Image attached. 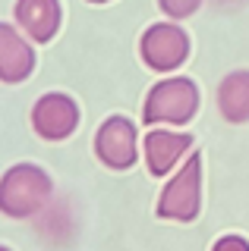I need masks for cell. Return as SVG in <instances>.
I'll use <instances>...</instances> for the list:
<instances>
[{
    "instance_id": "obj_1",
    "label": "cell",
    "mask_w": 249,
    "mask_h": 251,
    "mask_svg": "<svg viewBox=\"0 0 249 251\" xmlns=\"http://www.w3.org/2000/svg\"><path fill=\"white\" fill-rule=\"evenodd\" d=\"M48 198L51 179L32 163H19V167L6 170V176L0 179V210L6 217H32L44 207Z\"/></svg>"
},
{
    "instance_id": "obj_2",
    "label": "cell",
    "mask_w": 249,
    "mask_h": 251,
    "mask_svg": "<svg viewBox=\"0 0 249 251\" xmlns=\"http://www.w3.org/2000/svg\"><path fill=\"white\" fill-rule=\"evenodd\" d=\"M199 107V91L189 78H167V82L155 85L149 100H145V116L142 120L155 123H167V126H183L192 120Z\"/></svg>"
},
{
    "instance_id": "obj_3",
    "label": "cell",
    "mask_w": 249,
    "mask_h": 251,
    "mask_svg": "<svg viewBox=\"0 0 249 251\" xmlns=\"http://www.w3.org/2000/svg\"><path fill=\"white\" fill-rule=\"evenodd\" d=\"M199 182H202V157L192 154L183 163V170L167 182L158 201V217L164 220H192L199 214Z\"/></svg>"
},
{
    "instance_id": "obj_4",
    "label": "cell",
    "mask_w": 249,
    "mask_h": 251,
    "mask_svg": "<svg viewBox=\"0 0 249 251\" xmlns=\"http://www.w3.org/2000/svg\"><path fill=\"white\" fill-rule=\"evenodd\" d=\"M186 53H189V38L177 25H152L142 38V60L158 73H170V69L183 66Z\"/></svg>"
},
{
    "instance_id": "obj_5",
    "label": "cell",
    "mask_w": 249,
    "mask_h": 251,
    "mask_svg": "<svg viewBox=\"0 0 249 251\" xmlns=\"http://www.w3.org/2000/svg\"><path fill=\"white\" fill-rule=\"evenodd\" d=\"M95 151L98 157L114 170H126L136 163V126L126 120V116H111L104 126L98 129L95 138Z\"/></svg>"
},
{
    "instance_id": "obj_6",
    "label": "cell",
    "mask_w": 249,
    "mask_h": 251,
    "mask_svg": "<svg viewBox=\"0 0 249 251\" xmlns=\"http://www.w3.org/2000/svg\"><path fill=\"white\" fill-rule=\"evenodd\" d=\"M32 126L41 138L60 141L73 135V129L79 126V110L66 94H44L32 110Z\"/></svg>"
},
{
    "instance_id": "obj_7",
    "label": "cell",
    "mask_w": 249,
    "mask_h": 251,
    "mask_svg": "<svg viewBox=\"0 0 249 251\" xmlns=\"http://www.w3.org/2000/svg\"><path fill=\"white\" fill-rule=\"evenodd\" d=\"M35 66V53L13 25L0 22V82H22Z\"/></svg>"
},
{
    "instance_id": "obj_8",
    "label": "cell",
    "mask_w": 249,
    "mask_h": 251,
    "mask_svg": "<svg viewBox=\"0 0 249 251\" xmlns=\"http://www.w3.org/2000/svg\"><path fill=\"white\" fill-rule=\"evenodd\" d=\"M192 148L189 135H177V132H149L145 135V160H149L152 176H167L174 163Z\"/></svg>"
},
{
    "instance_id": "obj_9",
    "label": "cell",
    "mask_w": 249,
    "mask_h": 251,
    "mask_svg": "<svg viewBox=\"0 0 249 251\" xmlns=\"http://www.w3.org/2000/svg\"><path fill=\"white\" fill-rule=\"evenodd\" d=\"M16 19L32 41H51L60 25V3L57 0H19Z\"/></svg>"
},
{
    "instance_id": "obj_10",
    "label": "cell",
    "mask_w": 249,
    "mask_h": 251,
    "mask_svg": "<svg viewBox=\"0 0 249 251\" xmlns=\"http://www.w3.org/2000/svg\"><path fill=\"white\" fill-rule=\"evenodd\" d=\"M218 107L230 123L249 120V73H230L224 78L218 88Z\"/></svg>"
},
{
    "instance_id": "obj_11",
    "label": "cell",
    "mask_w": 249,
    "mask_h": 251,
    "mask_svg": "<svg viewBox=\"0 0 249 251\" xmlns=\"http://www.w3.org/2000/svg\"><path fill=\"white\" fill-rule=\"evenodd\" d=\"M202 0H161V10L167 16H174V19H183V16H189Z\"/></svg>"
},
{
    "instance_id": "obj_12",
    "label": "cell",
    "mask_w": 249,
    "mask_h": 251,
    "mask_svg": "<svg viewBox=\"0 0 249 251\" xmlns=\"http://www.w3.org/2000/svg\"><path fill=\"white\" fill-rule=\"evenodd\" d=\"M212 251H249V242L240 239V235H224V239L215 242Z\"/></svg>"
},
{
    "instance_id": "obj_13",
    "label": "cell",
    "mask_w": 249,
    "mask_h": 251,
    "mask_svg": "<svg viewBox=\"0 0 249 251\" xmlns=\"http://www.w3.org/2000/svg\"><path fill=\"white\" fill-rule=\"evenodd\" d=\"M92 3H104V0H92Z\"/></svg>"
},
{
    "instance_id": "obj_14",
    "label": "cell",
    "mask_w": 249,
    "mask_h": 251,
    "mask_svg": "<svg viewBox=\"0 0 249 251\" xmlns=\"http://www.w3.org/2000/svg\"><path fill=\"white\" fill-rule=\"evenodd\" d=\"M0 251H10V248H3V245H0Z\"/></svg>"
}]
</instances>
